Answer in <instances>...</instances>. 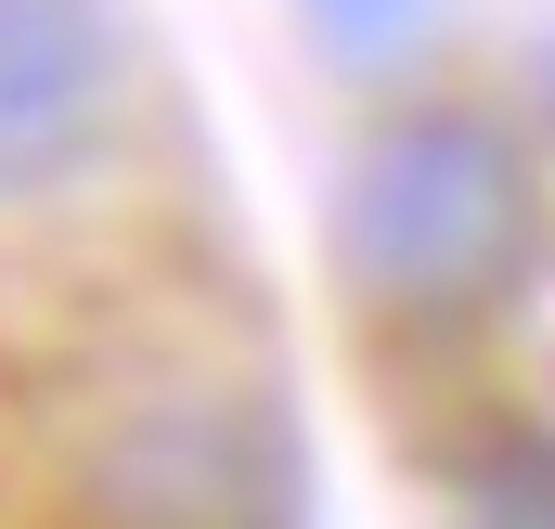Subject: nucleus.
Masks as SVG:
<instances>
[{"mask_svg": "<svg viewBox=\"0 0 555 529\" xmlns=\"http://www.w3.org/2000/svg\"><path fill=\"white\" fill-rule=\"evenodd\" d=\"M543 259V168L478 104H401L336 168V284L375 323H478Z\"/></svg>", "mask_w": 555, "mask_h": 529, "instance_id": "nucleus-1", "label": "nucleus"}, {"mask_svg": "<svg viewBox=\"0 0 555 529\" xmlns=\"http://www.w3.org/2000/svg\"><path fill=\"white\" fill-rule=\"evenodd\" d=\"M65 504L78 529H297L310 465H297V426L272 388L155 375L78 439Z\"/></svg>", "mask_w": 555, "mask_h": 529, "instance_id": "nucleus-2", "label": "nucleus"}, {"mask_svg": "<svg viewBox=\"0 0 555 529\" xmlns=\"http://www.w3.org/2000/svg\"><path fill=\"white\" fill-rule=\"evenodd\" d=\"M130 117V39L104 0H0V207L65 194Z\"/></svg>", "mask_w": 555, "mask_h": 529, "instance_id": "nucleus-3", "label": "nucleus"}, {"mask_svg": "<svg viewBox=\"0 0 555 529\" xmlns=\"http://www.w3.org/2000/svg\"><path fill=\"white\" fill-rule=\"evenodd\" d=\"M452 529H555V426H478L439 452Z\"/></svg>", "mask_w": 555, "mask_h": 529, "instance_id": "nucleus-4", "label": "nucleus"}, {"mask_svg": "<svg viewBox=\"0 0 555 529\" xmlns=\"http://www.w3.org/2000/svg\"><path fill=\"white\" fill-rule=\"evenodd\" d=\"M297 13H310V39H323V52L388 65V52H414V39H426V13H439V0H297Z\"/></svg>", "mask_w": 555, "mask_h": 529, "instance_id": "nucleus-5", "label": "nucleus"}]
</instances>
